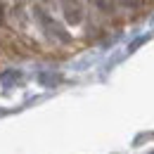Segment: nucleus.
Instances as JSON below:
<instances>
[{
	"mask_svg": "<svg viewBox=\"0 0 154 154\" xmlns=\"http://www.w3.org/2000/svg\"><path fill=\"white\" fill-rule=\"evenodd\" d=\"M2 21H5V7H2V2H0V26H2Z\"/></svg>",
	"mask_w": 154,
	"mask_h": 154,
	"instance_id": "obj_3",
	"label": "nucleus"
},
{
	"mask_svg": "<svg viewBox=\"0 0 154 154\" xmlns=\"http://www.w3.org/2000/svg\"><path fill=\"white\" fill-rule=\"evenodd\" d=\"M123 7H131V10H135V7H140L142 5V0H119Z\"/></svg>",
	"mask_w": 154,
	"mask_h": 154,
	"instance_id": "obj_2",
	"label": "nucleus"
},
{
	"mask_svg": "<svg viewBox=\"0 0 154 154\" xmlns=\"http://www.w3.org/2000/svg\"><path fill=\"white\" fill-rule=\"evenodd\" d=\"M62 14L69 26H78L83 21V2L81 0H62Z\"/></svg>",
	"mask_w": 154,
	"mask_h": 154,
	"instance_id": "obj_1",
	"label": "nucleus"
}]
</instances>
